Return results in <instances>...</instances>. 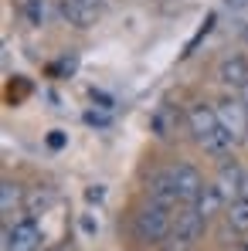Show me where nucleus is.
I'll return each instance as SVG.
<instances>
[{
    "label": "nucleus",
    "mask_w": 248,
    "mask_h": 251,
    "mask_svg": "<svg viewBox=\"0 0 248 251\" xmlns=\"http://www.w3.org/2000/svg\"><path fill=\"white\" fill-rule=\"evenodd\" d=\"M170 224H173L170 207L157 204V201H146L143 207L136 210V217H133V231H136V238L146 241V245H164L166 234H170Z\"/></svg>",
    "instance_id": "obj_1"
},
{
    "label": "nucleus",
    "mask_w": 248,
    "mask_h": 251,
    "mask_svg": "<svg viewBox=\"0 0 248 251\" xmlns=\"http://www.w3.org/2000/svg\"><path fill=\"white\" fill-rule=\"evenodd\" d=\"M204 227H207V217H201L197 210L187 207L173 214V224H170V234H166V251H191L201 238H204Z\"/></svg>",
    "instance_id": "obj_2"
},
{
    "label": "nucleus",
    "mask_w": 248,
    "mask_h": 251,
    "mask_svg": "<svg viewBox=\"0 0 248 251\" xmlns=\"http://www.w3.org/2000/svg\"><path fill=\"white\" fill-rule=\"evenodd\" d=\"M218 116H221V126L235 136V143L248 136V105H245L242 95H228V99H221V102H218Z\"/></svg>",
    "instance_id": "obj_3"
},
{
    "label": "nucleus",
    "mask_w": 248,
    "mask_h": 251,
    "mask_svg": "<svg viewBox=\"0 0 248 251\" xmlns=\"http://www.w3.org/2000/svg\"><path fill=\"white\" fill-rule=\"evenodd\" d=\"M41 248V227L34 217H24L10 227H3V251H38Z\"/></svg>",
    "instance_id": "obj_4"
},
{
    "label": "nucleus",
    "mask_w": 248,
    "mask_h": 251,
    "mask_svg": "<svg viewBox=\"0 0 248 251\" xmlns=\"http://www.w3.org/2000/svg\"><path fill=\"white\" fill-rule=\"evenodd\" d=\"M187 126H191L194 139L204 143V139H211V136L221 129V116H218L214 105H207V102H194V105L187 109Z\"/></svg>",
    "instance_id": "obj_5"
},
{
    "label": "nucleus",
    "mask_w": 248,
    "mask_h": 251,
    "mask_svg": "<svg viewBox=\"0 0 248 251\" xmlns=\"http://www.w3.org/2000/svg\"><path fill=\"white\" fill-rule=\"evenodd\" d=\"M170 176H173V187H177V194H180V204H194V197H197L201 187H204V176L197 173V167L177 163V167H170Z\"/></svg>",
    "instance_id": "obj_6"
},
{
    "label": "nucleus",
    "mask_w": 248,
    "mask_h": 251,
    "mask_svg": "<svg viewBox=\"0 0 248 251\" xmlns=\"http://www.w3.org/2000/svg\"><path fill=\"white\" fill-rule=\"evenodd\" d=\"M218 82L231 92H242V85L248 82V58L245 54H228L218 65Z\"/></svg>",
    "instance_id": "obj_7"
},
{
    "label": "nucleus",
    "mask_w": 248,
    "mask_h": 251,
    "mask_svg": "<svg viewBox=\"0 0 248 251\" xmlns=\"http://www.w3.org/2000/svg\"><path fill=\"white\" fill-rule=\"evenodd\" d=\"M146 194H150V201H157V204H164V207H170V210L180 204V194H177V187H173L170 170H157V173L150 176Z\"/></svg>",
    "instance_id": "obj_8"
},
{
    "label": "nucleus",
    "mask_w": 248,
    "mask_h": 251,
    "mask_svg": "<svg viewBox=\"0 0 248 251\" xmlns=\"http://www.w3.org/2000/svg\"><path fill=\"white\" fill-rule=\"evenodd\" d=\"M242 180H245V170L238 167L235 160H224L221 170H218V190L224 194V201H238L242 197Z\"/></svg>",
    "instance_id": "obj_9"
},
{
    "label": "nucleus",
    "mask_w": 248,
    "mask_h": 251,
    "mask_svg": "<svg viewBox=\"0 0 248 251\" xmlns=\"http://www.w3.org/2000/svg\"><path fill=\"white\" fill-rule=\"evenodd\" d=\"M224 204H228V201H224V194L218 190V183H211V187L204 183V187H201V194L194 197V204H191V207L197 210L201 217H207V221H211L214 214H221V210H224Z\"/></svg>",
    "instance_id": "obj_10"
},
{
    "label": "nucleus",
    "mask_w": 248,
    "mask_h": 251,
    "mask_svg": "<svg viewBox=\"0 0 248 251\" xmlns=\"http://www.w3.org/2000/svg\"><path fill=\"white\" fill-rule=\"evenodd\" d=\"M61 17L68 21V24H75V27H92V21H95V7H88L82 0H61Z\"/></svg>",
    "instance_id": "obj_11"
},
{
    "label": "nucleus",
    "mask_w": 248,
    "mask_h": 251,
    "mask_svg": "<svg viewBox=\"0 0 248 251\" xmlns=\"http://www.w3.org/2000/svg\"><path fill=\"white\" fill-rule=\"evenodd\" d=\"M21 14L28 17V24L44 27L48 17H51V7H48V0H21Z\"/></svg>",
    "instance_id": "obj_12"
},
{
    "label": "nucleus",
    "mask_w": 248,
    "mask_h": 251,
    "mask_svg": "<svg viewBox=\"0 0 248 251\" xmlns=\"http://www.w3.org/2000/svg\"><path fill=\"white\" fill-rule=\"evenodd\" d=\"M228 227L231 231H238V234H248V197H238V201H231V207H228Z\"/></svg>",
    "instance_id": "obj_13"
},
{
    "label": "nucleus",
    "mask_w": 248,
    "mask_h": 251,
    "mask_svg": "<svg viewBox=\"0 0 248 251\" xmlns=\"http://www.w3.org/2000/svg\"><path fill=\"white\" fill-rule=\"evenodd\" d=\"M17 207H21V187L14 180H3L0 183V210H3V217L17 214Z\"/></svg>",
    "instance_id": "obj_14"
},
{
    "label": "nucleus",
    "mask_w": 248,
    "mask_h": 251,
    "mask_svg": "<svg viewBox=\"0 0 248 251\" xmlns=\"http://www.w3.org/2000/svg\"><path fill=\"white\" fill-rule=\"evenodd\" d=\"M153 132H157V136H160V139H166V136H170V132H173V119H170V109H166V105H160V109H157V116H153Z\"/></svg>",
    "instance_id": "obj_15"
},
{
    "label": "nucleus",
    "mask_w": 248,
    "mask_h": 251,
    "mask_svg": "<svg viewBox=\"0 0 248 251\" xmlns=\"http://www.w3.org/2000/svg\"><path fill=\"white\" fill-rule=\"evenodd\" d=\"M48 146H51V150H61V146H65V132H61V129H55V132L48 136Z\"/></svg>",
    "instance_id": "obj_16"
},
{
    "label": "nucleus",
    "mask_w": 248,
    "mask_h": 251,
    "mask_svg": "<svg viewBox=\"0 0 248 251\" xmlns=\"http://www.w3.org/2000/svg\"><path fill=\"white\" fill-rule=\"evenodd\" d=\"M85 123H92V126H109V116H95V112H88V116H85Z\"/></svg>",
    "instance_id": "obj_17"
},
{
    "label": "nucleus",
    "mask_w": 248,
    "mask_h": 251,
    "mask_svg": "<svg viewBox=\"0 0 248 251\" xmlns=\"http://www.w3.org/2000/svg\"><path fill=\"white\" fill-rule=\"evenodd\" d=\"M85 197H88V201H102V187H92Z\"/></svg>",
    "instance_id": "obj_18"
},
{
    "label": "nucleus",
    "mask_w": 248,
    "mask_h": 251,
    "mask_svg": "<svg viewBox=\"0 0 248 251\" xmlns=\"http://www.w3.org/2000/svg\"><path fill=\"white\" fill-rule=\"evenodd\" d=\"M242 197H248V173H245V180H242Z\"/></svg>",
    "instance_id": "obj_19"
},
{
    "label": "nucleus",
    "mask_w": 248,
    "mask_h": 251,
    "mask_svg": "<svg viewBox=\"0 0 248 251\" xmlns=\"http://www.w3.org/2000/svg\"><path fill=\"white\" fill-rule=\"evenodd\" d=\"M238 95H242V99H245V105H248V82L242 85V92H238Z\"/></svg>",
    "instance_id": "obj_20"
},
{
    "label": "nucleus",
    "mask_w": 248,
    "mask_h": 251,
    "mask_svg": "<svg viewBox=\"0 0 248 251\" xmlns=\"http://www.w3.org/2000/svg\"><path fill=\"white\" fill-rule=\"evenodd\" d=\"M82 3H88V7H95V10L102 7V0H82Z\"/></svg>",
    "instance_id": "obj_21"
},
{
    "label": "nucleus",
    "mask_w": 248,
    "mask_h": 251,
    "mask_svg": "<svg viewBox=\"0 0 248 251\" xmlns=\"http://www.w3.org/2000/svg\"><path fill=\"white\" fill-rule=\"evenodd\" d=\"M238 251H248V245H242V248H238Z\"/></svg>",
    "instance_id": "obj_22"
},
{
    "label": "nucleus",
    "mask_w": 248,
    "mask_h": 251,
    "mask_svg": "<svg viewBox=\"0 0 248 251\" xmlns=\"http://www.w3.org/2000/svg\"><path fill=\"white\" fill-rule=\"evenodd\" d=\"M235 3H245V0H235Z\"/></svg>",
    "instance_id": "obj_23"
}]
</instances>
